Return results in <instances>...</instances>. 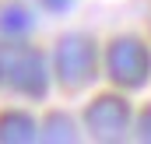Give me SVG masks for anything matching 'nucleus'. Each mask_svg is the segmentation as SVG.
<instances>
[{
  "label": "nucleus",
  "mask_w": 151,
  "mask_h": 144,
  "mask_svg": "<svg viewBox=\"0 0 151 144\" xmlns=\"http://www.w3.org/2000/svg\"><path fill=\"white\" fill-rule=\"evenodd\" d=\"M39 137L42 141H77V123L67 116V112H49L46 116V123H42V130H39Z\"/></svg>",
  "instance_id": "nucleus-7"
},
{
  "label": "nucleus",
  "mask_w": 151,
  "mask_h": 144,
  "mask_svg": "<svg viewBox=\"0 0 151 144\" xmlns=\"http://www.w3.org/2000/svg\"><path fill=\"white\" fill-rule=\"evenodd\" d=\"M0 81H4V53H0Z\"/></svg>",
  "instance_id": "nucleus-10"
},
{
  "label": "nucleus",
  "mask_w": 151,
  "mask_h": 144,
  "mask_svg": "<svg viewBox=\"0 0 151 144\" xmlns=\"http://www.w3.org/2000/svg\"><path fill=\"white\" fill-rule=\"evenodd\" d=\"M137 137L141 141H151V106L137 116Z\"/></svg>",
  "instance_id": "nucleus-8"
},
{
  "label": "nucleus",
  "mask_w": 151,
  "mask_h": 144,
  "mask_svg": "<svg viewBox=\"0 0 151 144\" xmlns=\"http://www.w3.org/2000/svg\"><path fill=\"white\" fill-rule=\"evenodd\" d=\"M39 137V123L21 112V109H7L0 112V144H28Z\"/></svg>",
  "instance_id": "nucleus-5"
},
{
  "label": "nucleus",
  "mask_w": 151,
  "mask_h": 144,
  "mask_svg": "<svg viewBox=\"0 0 151 144\" xmlns=\"http://www.w3.org/2000/svg\"><path fill=\"white\" fill-rule=\"evenodd\" d=\"M35 28V18L25 4H4L0 7V35L7 39H25Z\"/></svg>",
  "instance_id": "nucleus-6"
},
{
  "label": "nucleus",
  "mask_w": 151,
  "mask_h": 144,
  "mask_svg": "<svg viewBox=\"0 0 151 144\" xmlns=\"http://www.w3.org/2000/svg\"><path fill=\"white\" fill-rule=\"evenodd\" d=\"M130 120H134V112H130V102L123 95H99L84 109V127H88V134L95 141H119V137H127Z\"/></svg>",
  "instance_id": "nucleus-4"
},
{
  "label": "nucleus",
  "mask_w": 151,
  "mask_h": 144,
  "mask_svg": "<svg viewBox=\"0 0 151 144\" xmlns=\"http://www.w3.org/2000/svg\"><path fill=\"white\" fill-rule=\"evenodd\" d=\"M53 77L70 91L91 84L99 77V46H95V39L84 35V32L63 35L53 49Z\"/></svg>",
  "instance_id": "nucleus-1"
},
{
  "label": "nucleus",
  "mask_w": 151,
  "mask_h": 144,
  "mask_svg": "<svg viewBox=\"0 0 151 144\" xmlns=\"http://www.w3.org/2000/svg\"><path fill=\"white\" fill-rule=\"evenodd\" d=\"M4 81L25 99H46V91H49V63L32 46H14L4 56Z\"/></svg>",
  "instance_id": "nucleus-3"
},
{
  "label": "nucleus",
  "mask_w": 151,
  "mask_h": 144,
  "mask_svg": "<svg viewBox=\"0 0 151 144\" xmlns=\"http://www.w3.org/2000/svg\"><path fill=\"white\" fill-rule=\"evenodd\" d=\"M106 71L119 88H144L151 77V49L137 35H119L106 49Z\"/></svg>",
  "instance_id": "nucleus-2"
},
{
  "label": "nucleus",
  "mask_w": 151,
  "mask_h": 144,
  "mask_svg": "<svg viewBox=\"0 0 151 144\" xmlns=\"http://www.w3.org/2000/svg\"><path fill=\"white\" fill-rule=\"evenodd\" d=\"M39 4H42L49 14H63V11H70V7H74V0H39Z\"/></svg>",
  "instance_id": "nucleus-9"
}]
</instances>
